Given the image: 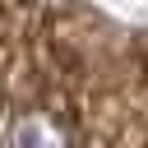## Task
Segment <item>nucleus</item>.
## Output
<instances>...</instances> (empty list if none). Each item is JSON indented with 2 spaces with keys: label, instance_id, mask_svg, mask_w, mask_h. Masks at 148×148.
I'll use <instances>...</instances> for the list:
<instances>
[{
  "label": "nucleus",
  "instance_id": "f257e3e1",
  "mask_svg": "<svg viewBox=\"0 0 148 148\" xmlns=\"http://www.w3.org/2000/svg\"><path fill=\"white\" fill-rule=\"evenodd\" d=\"M9 148H69V139L51 116H18L9 125Z\"/></svg>",
  "mask_w": 148,
  "mask_h": 148
}]
</instances>
